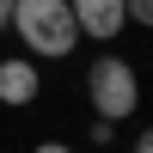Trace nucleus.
Wrapping results in <instances>:
<instances>
[{
	"label": "nucleus",
	"mask_w": 153,
	"mask_h": 153,
	"mask_svg": "<svg viewBox=\"0 0 153 153\" xmlns=\"http://www.w3.org/2000/svg\"><path fill=\"white\" fill-rule=\"evenodd\" d=\"M6 25L19 31V43L31 49V55H43V61L74 55V43H80V25H74L68 0H12Z\"/></svg>",
	"instance_id": "1"
},
{
	"label": "nucleus",
	"mask_w": 153,
	"mask_h": 153,
	"mask_svg": "<svg viewBox=\"0 0 153 153\" xmlns=\"http://www.w3.org/2000/svg\"><path fill=\"white\" fill-rule=\"evenodd\" d=\"M86 98H92V117L98 123H129L135 104H141V80L123 55H98L86 68Z\"/></svg>",
	"instance_id": "2"
},
{
	"label": "nucleus",
	"mask_w": 153,
	"mask_h": 153,
	"mask_svg": "<svg viewBox=\"0 0 153 153\" xmlns=\"http://www.w3.org/2000/svg\"><path fill=\"white\" fill-rule=\"evenodd\" d=\"M74 25H80V37H92V43H117L123 25H129V12H123V0H68Z\"/></svg>",
	"instance_id": "3"
},
{
	"label": "nucleus",
	"mask_w": 153,
	"mask_h": 153,
	"mask_svg": "<svg viewBox=\"0 0 153 153\" xmlns=\"http://www.w3.org/2000/svg\"><path fill=\"white\" fill-rule=\"evenodd\" d=\"M37 92H43L37 61H19V55H6V61H0V104L25 110V104H37Z\"/></svg>",
	"instance_id": "4"
},
{
	"label": "nucleus",
	"mask_w": 153,
	"mask_h": 153,
	"mask_svg": "<svg viewBox=\"0 0 153 153\" xmlns=\"http://www.w3.org/2000/svg\"><path fill=\"white\" fill-rule=\"evenodd\" d=\"M123 12H129V25H153V0H123Z\"/></svg>",
	"instance_id": "5"
},
{
	"label": "nucleus",
	"mask_w": 153,
	"mask_h": 153,
	"mask_svg": "<svg viewBox=\"0 0 153 153\" xmlns=\"http://www.w3.org/2000/svg\"><path fill=\"white\" fill-rule=\"evenodd\" d=\"M31 153H74V147H68V141H37Z\"/></svg>",
	"instance_id": "6"
},
{
	"label": "nucleus",
	"mask_w": 153,
	"mask_h": 153,
	"mask_svg": "<svg viewBox=\"0 0 153 153\" xmlns=\"http://www.w3.org/2000/svg\"><path fill=\"white\" fill-rule=\"evenodd\" d=\"M129 153H153V141H147V135H135V147H129Z\"/></svg>",
	"instance_id": "7"
},
{
	"label": "nucleus",
	"mask_w": 153,
	"mask_h": 153,
	"mask_svg": "<svg viewBox=\"0 0 153 153\" xmlns=\"http://www.w3.org/2000/svg\"><path fill=\"white\" fill-rule=\"evenodd\" d=\"M6 12H12V0H0V31H6Z\"/></svg>",
	"instance_id": "8"
}]
</instances>
